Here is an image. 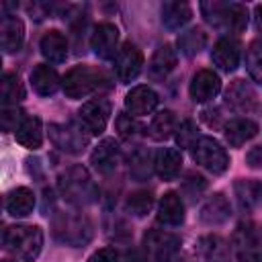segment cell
I'll list each match as a JSON object with an SVG mask.
<instances>
[{"instance_id": "cell-1", "label": "cell", "mask_w": 262, "mask_h": 262, "mask_svg": "<svg viewBox=\"0 0 262 262\" xmlns=\"http://www.w3.org/2000/svg\"><path fill=\"white\" fill-rule=\"evenodd\" d=\"M57 188L59 194L74 207H86L92 205L98 196V188L92 182L88 170L80 164L70 166L66 172L59 174L57 178Z\"/></svg>"}, {"instance_id": "cell-2", "label": "cell", "mask_w": 262, "mask_h": 262, "mask_svg": "<svg viewBox=\"0 0 262 262\" xmlns=\"http://www.w3.org/2000/svg\"><path fill=\"white\" fill-rule=\"evenodd\" d=\"M2 248L23 262H33L43 248V231L39 225H10L2 233Z\"/></svg>"}, {"instance_id": "cell-3", "label": "cell", "mask_w": 262, "mask_h": 262, "mask_svg": "<svg viewBox=\"0 0 262 262\" xmlns=\"http://www.w3.org/2000/svg\"><path fill=\"white\" fill-rule=\"evenodd\" d=\"M51 233L59 244L80 248L88 244L94 235L92 221L82 213H66L57 211L51 219Z\"/></svg>"}, {"instance_id": "cell-4", "label": "cell", "mask_w": 262, "mask_h": 262, "mask_svg": "<svg viewBox=\"0 0 262 262\" xmlns=\"http://www.w3.org/2000/svg\"><path fill=\"white\" fill-rule=\"evenodd\" d=\"M108 74L96 66H74L61 80V88L68 98H84L96 90L108 88Z\"/></svg>"}, {"instance_id": "cell-5", "label": "cell", "mask_w": 262, "mask_h": 262, "mask_svg": "<svg viewBox=\"0 0 262 262\" xmlns=\"http://www.w3.org/2000/svg\"><path fill=\"white\" fill-rule=\"evenodd\" d=\"M190 154H192V160L205 170H209L211 174H223L229 168V156L215 137L201 135L192 145Z\"/></svg>"}, {"instance_id": "cell-6", "label": "cell", "mask_w": 262, "mask_h": 262, "mask_svg": "<svg viewBox=\"0 0 262 262\" xmlns=\"http://www.w3.org/2000/svg\"><path fill=\"white\" fill-rule=\"evenodd\" d=\"M143 248L154 262H176L180 254V237L164 229H147L143 233Z\"/></svg>"}, {"instance_id": "cell-7", "label": "cell", "mask_w": 262, "mask_h": 262, "mask_svg": "<svg viewBox=\"0 0 262 262\" xmlns=\"http://www.w3.org/2000/svg\"><path fill=\"white\" fill-rule=\"evenodd\" d=\"M231 242L237 262H262V231L252 221L239 223Z\"/></svg>"}, {"instance_id": "cell-8", "label": "cell", "mask_w": 262, "mask_h": 262, "mask_svg": "<svg viewBox=\"0 0 262 262\" xmlns=\"http://www.w3.org/2000/svg\"><path fill=\"white\" fill-rule=\"evenodd\" d=\"M49 139L66 154H82L88 145V131L78 123H51Z\"/></svg>"}, {"instance_id": "cell-9", "label": "cell", "mask_w": 262, "mask_h": 262, "mask_svg": "<svg viewBox=\"0 0 262 262\" xmlns=\"http://www.w3.org/2000/svg\"><path fill=\"white\" fill-rule=\"evenodd\" d=\"M225 102L242 115H260L262 113V102H260L254 86L242 78H237L229 84V88L225 90Z\"/></svg>"}, {"instance_id": "cell-10", "label": "cell", "mask_w": 262, "mask_h": 262, "mask_svg": "<svg viewBox=\"0 0 262 262\" xmlns=\"http://www.w3.org/2000/svg\"><path fill=\"white\" fill-rule=\"evenodd\" d=\"M78 115H80V125L88 131V135H100L106 129L111 117V102L106 98H92L82 104Z\"/></svg>"}, {"instance_id": "cell-11", "label": "cell", "mask_w": 262, "mask_h": 262, "mask_svg": "<svg viewBox=\"0 0 262 262\" xmlns=\"http://www.w3.org/2000/svg\"><path fill=\"white\" fill-rule=\"evenodd\" d=\"M143 68V53L141 49L127 41L115 55V74L121 82H133Z\"/></svg>"}, {"instance_id": "cell-12", "label": "cell", "mask_w": 262, "mask_h": 262, "mask_svg": "<svg viewBox=\"0 0 262 262\" xmlns=\"http://www.w3.org/2000/svg\"><path fill=\"white\" fill-rule=\"evenodd\" d=\"M119 43V29L113 23H98L90 37V47L100 59H108L117 55Z\"/></svg>"}, {"instance_id": "cell-13", "label": "cell", "mask_w": 262, "mask_h": 262, "mask_svg": "<svg viewBox=\"0 0 262 262\" xmlns=\"http://www.w3.org/2000/svg\"><path fill=\"white\" fill-rule=\"evenodd\" d=\"M239 55H242V45L235 37H221L211 51V59L213 63L221 70V72H233L239 66Z\"/></svg>"}, {"instance_id": "cell-14", "label": "cell", "mask_w": 262, "mask_h": 262, "mask_svg": "<svg viewBox=\"0 0 262 262\" xmlns=\"http://www.w3.org/2000/svg\"><path fill=\"white\" fill-rule=\"evenodd\" d=\"M121 162V147L113 137L102 139L90 154V164L94 166L96 172L100 174H111L117 170Z\"/></svg>"}, {"instance_id": "cell-15", "label": "cell", "mask_w": 262, "mask_h": 262, "mask_svg": "<svg viewBox=\"0 0 262 262\" xmlns=\"http://www.w3.org/2000/svg\"><path fill=\"white\" fill-rule=\"evenodd\" d=\"M221 90V78L213 72V70H199L188 86L190 98L194 102H207L211 98H215Z\"/></svg>"}, {"instance_id": "cell-16", "label": "cell", "mask_w": 262, "mask_h": 262, "mask_svg": "<svg viewBox=\"0 0 262 262\" xmlns=\"http://www.w3.org/2000/svg\"><path fill=\"white\" fill-rule=\"evenodd\" d=\"M160 98L156 94L154 88L141 84V86H135L127 92L125 96V108L133 115V117H143V115H149L156 111Z\"/></svg>"}, {"instance_id": "cell-17", "label": "cell", "mask_w": 262, "mask_h": 262, "mask_svg": "<svg viewBox=\"0 0 262 262\" xmlns=\"http://www.w3.org/2000/svg\"><path fill=\"white\" fill-rule=\"evenodd\" d=\"M0 43L4 53H16L25 43V25L16 14H4L0 23Z\"/></svg>"}, {"instance_id": "cell-18", "label": "cell", "mask_w": 262, "mask_h": 262, "mask_svg": "<svg viewBox=\"0 0 262 262\" xmlns=\"http://www.w3.org/2000/svg\"><path fill=\"white\" fill-rule=\"evenodd\" d=\"M229 217H231V205H229V201H227V196L223 192L211 194L203 203V207L199 211V219L205 225H221Z\"/></svg>"}, {"instance_id": "cell-19", "label": "cell", "mask_w": 262, "mask_h": 262, "mask_svg": "<svg viewBox=\"0 0 262 262\" xmlns=\"http://www.w3.org/2000/svg\"><path fill=\"white\" fill-rule=\"evenodd\" d=\"M158 221L170 227H178L184 221V203L178 192L168 190L162 194L158 205Z\"/></svg>"}, {"instance_id": "cell-20", "label": "cell", "mask_w": 262, "mask_h": 262, "mask_svg": "<svg viewBox=\"0 0 262 262\" xmlns=\"http://www.w3.org/2000/svg\"><path fill=\"white\" fill-rule=\"evenodd\" d=\"M223 133H225V141H227L231 147H242L246 141H250L252 137H256V133H258V123L252 121V119H246V117L231 119V121L225 123Z\"/></svg>"}, {"instance_id": "cell-21", "label": "cell", "mask_w": 262, "mask_h": 262, "mask_svg": "<svg viewBox=\"0 0 262 262\" xmlns=\"http://www.w3.org/2000/svg\"><path fill=\"white\" fill-rule=\"evenodd\" d=\"M39 49H41V55L45 59H49L53 63H61L68 57V39H66V35L61 31L51 29L41 37Z\"/></svg>"}, {"instance_id": "cell-22", "label": "cell", "mask_w": 262, "mask_h": 262, "mask_svg": "<svg viewBox=\"0 0 262 262\" xmlns=\"http://www.w3.org/2000/svg\"><path fill=\"white\" fill-rule=\"evenodd\" d=\"M233 192L242 211H252L262 201V182L254 178H237L233 182Z\"/></svg>"}, {"instance_id": "cell-23", "label": "cell", "mask_w": 262, "mask_h": 262, "mask_svg": "<svg viewBox=\"0 0 262 262\" xmlns=\"http://www.w3.org/2000/svg\"><path fill=\"white\" fill-rule=\"evenodd\" d=\"M196 250L205 262H231L229 244L221 235H203L196 244Z\"/></svg>"}, {"instance_id": "cell-24", "label": "cell", "mask_w": 262, "mask_h": 262, "mask_svg": "<svg viewBox=\"0 0 262 262\" xmlns=\"http://www.w3.org/2000/svg\"><path fill=\"white\" fill-rule=\"evenodd\" d=\"M16 141L27 147V149H39L43 143V125L39 117L33 115H25V119L20 121V125L14 131Z\"/></svg>"}, {"instance_id": "cell-25", "label": "cell", "mask_w": 262, "mask_h": 262, "mask_svg": "<svg viewBox=\"0 0 262 262\" xmlns=\"http://www.w3.org/2000/svg\"><path fill=\"white\" fill-rule=\"evenodd\" d=\"M190 18H192V8H190L188 2L174 0V2H164L162 4V25L168 31L182 29Z\"/></svg>"}, {"instance_id": "cell-26", "label": "cell", "mask_w": 262, "mask_h": 262, "mask_svg": "<svg viewBox=\"0 0 262 262\" xmlns=\"http://www.w3.org/2000/svg\"><path fill=\"white\" fill-rule=\"evenodd\" d=\"M182 168V154L176 147H162L156 154V174L162 180H174Z\"/></svg>"}, {"instance_id": "cell-27", "label": "cell", "mask_w": 262, "mask_h": 262, "mask_svg": "<svg viewBox=\"0 0 262 262\" xmlns=\"http://www.w3.org/2000/svg\"><path fill=\"white\" fill-rule=\"evenodd\" d=\"M4 207L12 217H27L35 209V194L27 186H16L6 194Z\"/></svg>"}, {"instance_id": "cell-28", "label": "cell", "mask_w": 262, "mask_h": 262, "mask_svg": "<svg viewBox=\"0 0 262 262\" xmlns=\"http://www.w3.org/2000/svg\"><path fill=\"white\" fill-rule=\"evenodd\" d=\"M176 61H178V53L172 45H160L156 49V53L151 55L149 59V76L156 78V80H164L174 68H176Z\"/></svg>"}, {"instance_id": "cell-29", "label": "cell", "mask_w": 262, "mask_h": 262, "mask_svg": "<svg viewBox=\"0 0 262 262\" xmlns=\"http://www.w3.org/2000/svg\"><path fill=\"white\" fill-rule=\"evenodd\" d=\"M31 84H33V90L39 96H51L59 88V76H57V72L51 66L39 63L31 72Z\"/></svg>"}, {"instance_id": "cell-30", "label": "cell", "mask_w": 262, "mask_h": 262, "mask_svg": "<svg viewBox=\"0 0 262 262\" xmlns=\"http://www.w3.org/2000/svg\"><path fill=\"white\" fill-rule=\"evenodd\" d=\"M156 170V158L147 147H135L129 156V174L133 180L143 182Z\"/></svg>"}, {"instance_id": "cell-31", "label": "cell", "mask_w": 262, "mask_h": 262, "mask_svg": "<svg viewBox=\"0 0 262 262\" xmlns=\"http://www.w3.org/2000/svg\"><path fill=\"white\" fill-rule=\"evenodd\" d=\"M25 98V86L20 82V76L14 72H4L0 82V100L2 106H16Z\"/></svg>"}, {"instance_id": "cell-32", "label": "cell", "mask_w": 262, "mask_h": 262, "mask_svg": "<svg viewBox=\"0 0 262 262\" xmlns=\"http://www.w3.org/2000/svg\"><path fill=\"white\" fill-rule=\"evenodd\" d=\"M176 45H178V49H180L182 55L192 57V55H196V53H201L205 49V45H207V33L203 29H199V27H192V29H188V31H184V33L178 35Z\"/></svg>"}, {"instance_id": "cell-33", "label": "cell", "mask_w": 262, "mask_h": 262, "mask_svg": "<svg viewBox=\"0 0 262 262\" xmlns=\"http://www.w3.org/2000/svg\"><path fill=\"white\" fill-rule=\"evenodd\" d=\"M172 133H176V115H174L172 111H162V113H158V115L151 119L149 127H147V135H149L151 139H156V141H164V139H168Z\"/></svg>"}, {"instance_id": "cell-34", "label": "cell", "mask_w": 262, "mask_h": 262, "mask_svg": "<svg viewBox=\"0 0 262 262\" xmlns=\"http://www.w3.org/2000/svg\"><path fill=\"white\" fill-rule=\"evenodd\" d=\"M227 6H229V2L211 0V2H201L199 8H201L203 18H205L211 27L225 31V25H227Z\"/></svg>"}, {"instance_id": "cell-35", "label": "cell", "mask_w": 262, "mask_h": 262, "mask_svg": "<svg viewBox=\"0 0 262 262\" xmlns=\"http://www.w3.org/2000/svg\"><path fill=\"white\" fill-rule=\"evenodd\" d=\"M246 70L250 78L262 86V37L254 39L246 49Z\"/></svg>"}, {"instance_id": "cell-36", "label": "cell", "mask_w": 262, "mask_h": 262, "mask_svg": "<svg viewBox=\"0 0 262 262\" xmlns=\"http://www.w3.org/2000/svg\"><path fill=\"white\" fill-rule=\"evenodd\" d=\"M154 207V194L149 190H135L125 201V211L135 217H143Z\"/></svg>"}, {"instance_id": "cell-37", "label": "cell", "mask_w": 262, "mask_h": 262, "mask_svg": "<svg viewBox=\"0 0 262 262\" xmlns=\"http://www.w3.org/2000/svg\"><path fill=\"white\" fill-rule=\"evenodd\" d=\"M248 25V8L239 2H229L227 6V25L225 31L231 33H242Z\"/></svg>"}, {"instance_id": "cell-38", "label": "cell", "mask_w": 262, "mask_h": 262, "mask_svg": "<svg viewBox=\"0 0 262 262\" xmlns=\"http://www.w3.org/2000/svg\"><path fill=\"white\" fill-rule=\"evenodd\" d=\"M115 129H117V133H119L123 139H135V137L143 131L141 123H139L133 115H129V113H119V115H117V119H115Z\"/></svg>"}, {"instance_id": "cell-39", "label": "cell", "mask_w": 262, "mask_h": 262, "mask_svg": "<svg viewBox=\"0 0 262 262\" xmlns=\"http://www.w3.org/2000/svg\"><path fill=\"white\" fill-rule=\"evenodd\" d=\"M201 137L199 133V127L194 125V121L186 119L180 123V127H176V143L180 147H186V149H192V145L196 143V139Z\"/></svg>"}, {"instance_id": "cell-40", "label": "cell", "mask_w": 262, "mask_h": 262, "mask_svg": "<svg viewBox=\"0 0 262 262\" xmlns=\"http://www.w3.org/2000/svg\"><path fill=\"white\" fill-rule=\"evenodd\" d=\"M205 188H207V180H205L201 174H196V172H188L186 178H184L182 184H180V190H182L190 201L199 199Z\"/></svg>"}, {"instance_id": "cell-41", "label": "cell", "mask_w": 262, "mask_h": 262, "mask_svg": "<svg viewBox=\"0 0 262 262\" xmlns=\"http://www.w3.org/2000/svg\"><path fill=\"white\" fill-rule=\"evenodd\" d=\"M25 119V113L16 106H2L0 113V125L4 131H16V127L20 125V121Z\"/></svg>"}, {"instance_id": "cell-42", "label": "cell", "mask_w": 262, "mask_h": 262, "mask_svg": "<svg viewBox=\"0 0 262 262\" xmlns=\"http://www.w3.org/2000/svg\"><path fill=\"white\" fill-rule=\"evenodd\" d=\"M88 262H119V254L115 248H100L88 258Z\"/></svg>"}, {"instance_id": "cell-43", "label": "cell", "mask_w": 262, "mask_h": 262, "mask_svg": "<svg viewBox=\"0 0 262 262\" xmlns=\"http://www.w3.org/2000/svg\"><path fill=\"white\" fill-rule=\"evenodd\" d=\"M123 262H149V260H147V256H145L141 250L129 248V250L123 254Z\"/></svg>"}, {"instance_id": "cell-44", "label": "cell", "mask_w": 262, "mask_h": 262, "mask_svg": "<svg viewBox=\"0 0 262 262\" xmlns=\"http://www.w3.org/2000/svg\"><path fill=\"white\" fill-rule=\"evenodd\" d=\"M248 164H250L252 168L262 166V147H256V149H252V151L248 154Z\"/></svg>"}, {"instance_id": "cell-45", "label": "cell", "mask_w": 262, "mask_h": 262, "mask_svg": "<svg viewBox=\"0 0 262 262\" xmlns=\"http://www.w3.org/2000/svg\"><path fill=\"white\" fill-rule=\"evenodd\" d=\"M254 12H256V25H258V29H262V4H258L254 8Z\"/></svg>"}, {"instance_id": "cell-46", "label": "cell", "mask_w": 262, "mask_h": 262, "mask_svg": "<svg viewBox=\"0 0 262 262\" xmlns=\"http://www.w3.org/2000/svg\"><path fill=\"white\" fill-rule=\"evenodd\" d=\"M4 262H10V260H4Z\"/></svg>"}]
</instances>
